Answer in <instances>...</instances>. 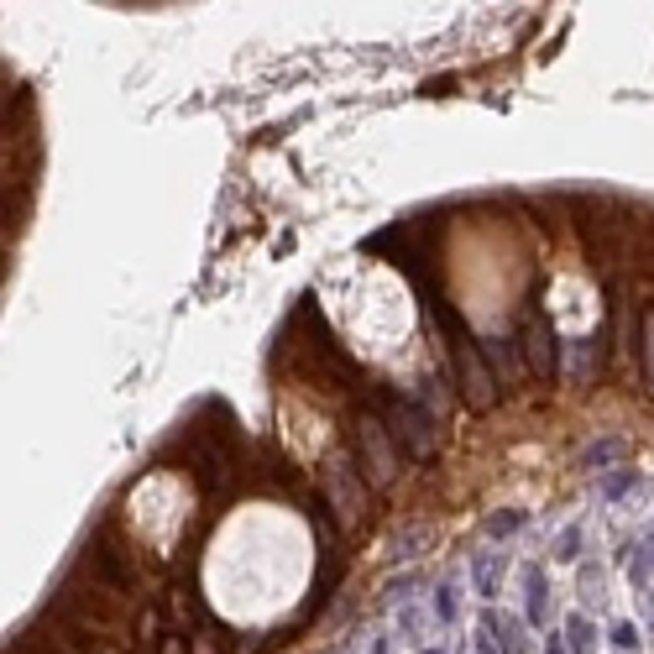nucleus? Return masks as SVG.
I'll return each mask as SVG.
<instances>
[{
    "mask_svg": "<svg viewBox=\"0 0 654 654\" xmlns=\"http://www.w3.org/2000/svg\"><path fill=\"white\" fill-rule=\"evenodd\" d=\"M435 613H440V624H450V618H456V587H450V581H440V587H435Z\"/></svg>",
    "mask_w": 654,
    "mask_h": 654,
    "instance_id": "f8f14e48",
    "label": "nucleus"
},
{
    "mask_svg": "<svg viewBox=\"0 0 654 654\" xmlns=\"http://www.w3.org/2000/svg\"><path fill=\"white\" fill-rule=\"evenodd\" d=\"M419 298H424V309L435 315V325H440V335H446V351H450V367H456V387H461V403L466 409H476V414H487L492 403H498V372L487 367V357H482V346L472 341V330H466V320L450 309L446 298L435 294V288H419Z\"/></svg>",
    "mask_w": 654,
    "mask_h": 654,
    "instance_id": "f257e3e1",
    "label": "nucleus"
},
{
    "mask_svg": "<svg viewBox=\"0 0 654 654\" xmlns=\"http://www.w3.org/2000/svg\"><path fill=\"white\" fill-rule=\"evenodd\" d=\"M482 628L487 633H498V650L503 654H529L535 644H529V628L518 624V618H508V613H498V607H487L482 613Z\"/></svg>",
    "mask_w": 654,
    "mask_h": 654,
    "instance_id": "423d86ee",
    "label": "nucleus"
},
{
    "mask_svg": "<svg viewBox=\"0 0 654 654\" xmlns=\"http://www.w3.org/2000/svg\"><path fill=\"white\" fill-rule=\"evenodd\" d=\"M424 654H440V650H424Z\"/></svg>",
    "mask_w": 654,
    "mask_h": 654,
    "instance_id": "6ab92c4d",
    "label": "nucleus"
},
{
    "mask_svg": "<svg viewBox=\"0 0 654 654\" xmlns=\"http://www.w3.org/2000/svg\"><path fill=\"white\" fill-rule=\"evenodd\" d=\"M639 335H644V383H650V393H654V309L644 315Z\"/></svg>",
    "mask_w": 654,
    "mask_h": 654,
    "instance_id": "9b49d317",
    "label": "nucleus"
},
{
    "mask_svg": "<svg viewBox=\"0 0 654 654\" xmlns=\"http://www.w3.org/2000/svg\"><path fill=\"white\" fill-rule=\"evenodd\" d=\"M351 440H357V472L367 476V487H393V482H398V466H403V450L393 440V424H387L372 403H357Z\"/></svg>",
    "mask_w": 654,
    "mask_h": 654,
    "instance_id": "f03ea898",
    "label": "nucleus"
},
{
    "mask_svg": "<svg viewBox=\"0 0 654 654\" xmlns=\"http://www.w3.org/2000/svg\"><path fill=\"white\" fill-rule=\"evenodd\" d=\"M618 440H602V446H592L587 450V456H581V466H607V461H613V456H618Z\"/></svg>",
    "mask_w": 654,
    "mask_h": 654,
    "instance_id": "ddd939ff",
    "label": "nucleus"
},
{
    "mask_svg": "<svg viewBox=\"0 0 654 654\" xmlns=\"http://www.w3.org/2000/svg\"><path fill=\"white\" fill-rule=\"evenodd\" d=\"M377 414L393 424V440L403 456H414V461H429L435 446H440V435H435V414L414 403V398H398V393H383V409Z\"/></svg>",
    "mask_w": 654,
    "mask_h": 654,
    "instance_id": "7ed1b4c3",
    "label": "nucleus"
},
{
    "mask_svg": "<svg viewBox=\"0 0 654 654\" xmlns=\"http://www.w3.org/2000/svg\"><path fill=\"white\" fill-rule=\"evenodd\" d=\"M576 550H581V529H565L555 539V561H576Z\"/></svg>",
    "mask_w": 654,
    "mask_h": 654,
    "instance_id": "4468645a",
    "label": "nucleus"
},
{
    "mask_svg": "<svg viewBox=\"0 0 654 654\" xmlns=\"http://www.w3.org/2000/svg\"><path fill=\"white\" fill-rule=\"evenodd\" d=\"M613 644H618V650H639V628L618 624V628H613Z\"/></svg>",
    "mask_w": 654,
    "mask_h": 654,
    "instance_id": "2eb2a0df",
    "label": "nucleus"
},
{
    "mask_svg": "<svg viewBox=\"0 0 654 654\" xmlns=\"http://www.w3.org/2000/svg\"><path fill=\"white\" fill-rule=\"evenodd\" d=\"M565 644H570V654H587V650H592V624H587L581 613L565 624Z\"/></svg>",
    "mask_w": 654,
    "mask_h": 654,
    "instance_id": "9d476101",
    "label": "nucleus"
},
{
    "mask_svg": "<svg viewBox=\"0 0 654 654\" xmlns=\"http://www.w3.org/2000/svg\"><path fill=\"white\" fill-rule=\"evenodd\" d=\"M157 654H189V639H183V633H168V639H163V650Z\"/></svg>",
    "mask_w": 654,
    "mask_h": 654,
    "instance_id": "f3484780",
    "label": "nucleus"
},
{
    "mask_svg": "<svg viewBox=\"0 0 654 654\" xmlns=\"http://www.w3.org/2000/svg\"><path fill=\"white\" fill-rule=\"evenodd\" d=\"M524 524H529V513H518V508H503V513H492V518H487V535H492V539H508V535H518Z\"/></svg>",
    "mask_w": 654,
    "mask_h": 654,
    "instance_id": "6e6552de",
    "label": "nucleus"
},
{
    "mask_svg": "<svg viewBox=\"0 0 654 654\" xmlns=\"http://www.w3.org/2000/svg\"><path fill=\"white\" fill-rule=\"evenodd\" d=\"M628 482H633V472H613V476H607V487H602V492H607V498H618V492H624Z\"/></svg>",
    "mask_w": 654,
    "mask_h": 654,
    "instance_id": "dca6fc26",
    "label": "nucleus"
},
{
    "mask_svg": "<svg viewBox=\"0 0 654 654\" xmlns=\"http://www.w3.org/2000/svg\"><path fill=\"white\" fill-rule=\"evenodd\" d=\"M325 498H330V513H341V524L357 529L361 518H367V487L357 482L351 466H330L325 472Z\"/></svg>",
    "mask_w": 654,
    "mask_h": 654,
    "instance_id": "39448f33",
    "label": "nucleus"
},
{
    "mask_svg": "<svg viewBox=\"0 0 654 654\" xmlns=\"http://www.w3.org/2000/svg\"><path fill=\"white\" fill-rule=\"evenodd\" d=\"M524 367L535 383H555V372H561V335L539 309L524 320Z\"/></svg>",
    "mask_w": 654,
    "mask_h": 654,
    "instance_id": "20e7f679",
    "label": "nucleus"
},
{
    "mask_svg": "<svg viewBox=\"0 0 654 654\" xmlns=\"http://www.w3.org/2000/svg\"><path fill=\"white\" fill-rule=\"evenodd\" d=\"M544 654H565V644H561V639H550V644H544Z\"/></svg>",
    "mask_w": 654,
    "mask_h": 654,
    "instance_id": "a211bd4d",
    "label": "nucleus"
},
{
    "mask_svg": "<svg viewBox=\"0 0 654 654\" xmlns=\"http://www.w3.org/2000/svg\"><path fill=\"white\" fill-rule=\"evenodd\" d=\"M524 587H529V624H544V597H550V587H544V570H539V565L524 570Z\"/></svg>",
    "mask_w": 654,
    "mask_h": 654,
    "instance_id": "0eeeda50",
    "label": "nucleus"
},
{
    "mask_svg": "<svg viewBox=\"0 0 654 654\" xmlns=\"http://www.w3.org/2000/svg\"><path fill=\"white\" fill-rule=\"evenodd\" d=\"M498 555H476V592L482 597H498Z\"/></svg>",
    "mask_w": 654,
    "mask_h": 654,
    "instance_id": "1a4fd4ad",
    "label": "nucleus"
}]
</instances>
